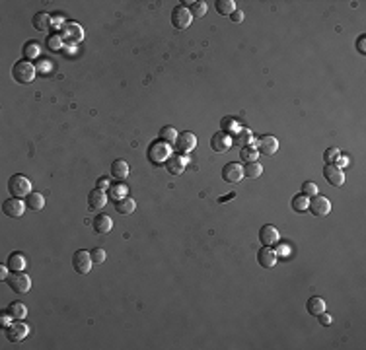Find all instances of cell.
<instances>
[{
	"instance_id": "1",
	"label": "cell",
	"mask_w": 366,
	"mask_h": 350,
	"mask_svg": "<svg viewBox=\"0 0 366 350\" xmlns=\"http://www.w3.org/2000/svg\"><path fill=\"white\" fill-rule=\"evenodd\" d=\"M37 74V66L31 64V60H18L14 66H12V78L18 82V84H31L33 78Z\"/></svg>"
},
{
	"instance_id": "2",
	"label": "cell",
	"mask_w": 366,
	"mask_h": 350,
	"mask_svg": "<svg viewBox=\"0 0 366 350\" xmlns=\"http://www.w3.org/2000/svg\"><path fill=\"white\" fill-rule=\"evenodd\" d=\"M146 156L152 164H166L170 158H172V148L168 142H162V140H156L148 146L146 150Z\"/></svg>"
},
{
	"instance_id": "3",
	"label": "cell",
	"mask_w": 366,
	"mask_h": 350,
	"mask_svg": "<svg viewBox=\"0 0 366 350\" xmlns=\"http://www.w3.org/2000/svg\"><path fill=\"white\" fill-rule=\"evenodd\" d=\"M8 191H10L12 196H16V198H23V196H27V194L31 193V181L21 174L12 175L10 181H8Z\"/></svg>"
},
{
	"instance_id": "4",
	"label": "cell",
	"mask_w": 366,
	"mask_h": 350,
	"mask_svg": "<svg viewBox=\"0 0 366 350\" xmlns=\"http://www.w3.org/2000/svg\"><path fill=\"white\" fill-rule=\"evenodd\" d=\"M92 265H94V261H92L90 251L80 249V251L74 253V257H72V269H74L78 274H88V272L92 271Z\"/></svg>"
},
{
	"instance_id": "5",
	"label": "cell",
	"mask_w": 366,
	"mask_h": 350,
	"mask_svg": "<svg viewBox=\"0 0 366 350\" xmlns=\"http://www.w3.org/2000/svg\"><path fill=\"white\" fill-rule=\"evenodd\" d=\"M8 286L16 294H27L31 288V278L25 272H12V276L8 278Z\"/></svg>"
},
{
	"instance_id": "6",
	"label": "cell",
	"mask_w": 366,
	"mask_h": 350,
	"mask_svg": "<svg viewBox=\"0 0 366 350\" xmlns=\"http://www.w3.org/2000/svg\"><path fill=\"white\" fill-rule=\"evenodd\" d=\"M191 21H193V16H191L189 8H185L183 4L176 6L172 10V23H174L176 29H187L191 25Z\"/></svg>"
},
{
	"instance_id": "7",
	"label": "cell",
	"mask_w": 366,
	"mask_h": 350,
	"mask_svg": "<svg viewBox=\"0 0 366 350\" xmlns=\"http://www.w3.org/2000/svg\"><path fill=\"white\" fill-rule=\"evenodd\" d=\"M308 210H310L314 216L324 218V216H327V214L331 212V202H329V198L316 194V196L310 198V206H308Z\"/></svg>"
},
{
	"instance_id": "8",
	"label": "cell",
	"mask_w": 366,
	"mask_h": 350,
	"mask_svg": "<svg viewBox=\"0 0 366 350\" xmlns=\"http://www.w3.org/2000/svg\"><path fill=\"white\" fill-rule=\"evenodd\" d=\"M25 206H27V204L21 202V198L12 196V198L4 200V204H2V212H4L8 218H21L23 212H25Z\"/></svg>"
},
{
	"instance_id": "9",
	"label": "cell",
	"mask_w": 366,
	"mask_h": 350,
	"mask_svg": "<svg viewBox=\"0 0 366 350\" xmlns=\"http://www.w3.org/2000/svg\"><path fill=\"white\" fill-rule=\"evenodd\" d=\"M27 335H29V327H27L21 319H18V321L12 323L10 327H6V339H8L10 343H20V341H23Z\"/></svg>"
},
{
	"instance_id": "10",
	"label": "cell",
	"mask_w": 366,
	"mask_h": 350,
	"mask_svg": "<svg viewBox=\"0 0 366 350\" xmlns=\"http://www.w3.org/2000/svg\"><path fill=\"white\" fill-rule=\"evenodd\" d=\"M324 177H325V181H327L331 187H341V185L345 183V174H343V170H341L339 166H335V164H327V166L324 168Z\"/></svg>"
},
{
	"instance_id": "11",
	"label": "cell",
	"mask_w": 366,
	"mask_h": 350,
	"mask_svg": "<svg viewBox=\"0 0 366 350\" xmlns=\"http://www.w3.org/2000/svg\"><path fill=\"white\" fill-rule=\"evenodd\" d=\"M61 39L66 41V43H78L84 39V29L78 25V23H66L61 31Z\"/></svg>"
},
{
	"instance_id": "12",
	"label": "cell",
	"mask_w": 366,
	"mask_h": 350,
	"mask_svg": "<svg viewBox=\"0 0 366 350\" xmlns=\"http://www.w3.org/2000/svg\"><path fill=\"white\" fill-rule=\"evenodd\" d=\"M176 150L180 152V154H189L195 146H197V136L193 135V133H182V135H178V138H176Z\"/></svg>"
},
{
	"instance_id": "13",
	"label": "cell",
	"mask_w": 366,
	"mask_h": 350,
	"mask_svg": "<svg viewBox=\"0 0 366 350\" xmlns=\"http://www.w3.org/2000/svg\"><path fill=\"white\" fill-rule=\"evenodd\" d=\"M279 239H281V233H279V230H277L275 226L265 224V226L259 230V241L263 243V247H271V245L279 243Z\"/></svg>"
},
{
	"instance_id": "14",
	"label": "cell",
	"mask_w": 366,
	"mask_h": 350,
	"mask_svg": "<svg viewBox=\"0 0 366 350\" xmlns=\"http://www.w3.org/2000/svg\"><path fill=\"white\" fill-rule=\"evenodd\" d=\"M232 146H234V144H232V136L224 135L222 131H220V133H214L212 138H210V148H212L214 152H218V154L228 152Z\"/></svg>"
},
{
	"instance_id": "15",
	"label": "cell",
	"mask_w": 366,
	"mask_h": 350,
	"mask_svg": "<svg viewBox=\"0 0 366 350\" xmlns=\"http://www.w3.org/2000/svg\"><path fill=\"white\" fill-rule=\"evenodd\" d=\"M222 179L226 183H238V181H242L244 179V168L240 164H236V162L226 164L222 168Z\"/></svg>"
},
{
	"instance_id": "16",
	"label": "cell",
	"mask_w": 366,
	"mask_h": 350,
	"mask_svg": "<svg viewBox=\"0 0 366 350\" xmlns=\"http://www.w3.org/2000/svg\"><path fill=\"white\" fill-rule=\"evenodd\" d=\"M257 152H261L263 156H275L279 150V140L275 136H261L259 142L255 144Z\"/></svg>"
},
{
	"instance_id": "17",
	"label": "cell",
	"mask_w": 366,
	"mask_h": 350,
	"mask_svg": "<svg viewBox=\"0 0 366 350\" xmlns=\"http://www.w3.org/2000/svg\"><path fill=\"white\" fill-rule=\"evenodd\" d=\"M279 261V255L277 251H273L271 247H261L259 253H257V263L263 267V269H273Z\"/></svg>"
},
{
	"instance_id": "18",
	"label": "cell",
	"mask_w": 366,
	"mask_h": 350,
	"mask_svg": "<svg viewBox=\"0 0 366 350\" xmlns=\"http://www.w3.org/2000/svg\"><path fill=\"white\" fill-rule=\"evenodd\" d=\"M107 194H105V191H102V189H94V191H90V194H88V206L92 208V210H100V208H103L105 204H107Z\"/></svg>"
},
{
	"instance_id": "19",
	"label": "cell",
	"mask_w": 366,
	"mask_h": 350,
	"mask_svg": "<svg viewBox=\"0 0 366 350\" xmlns=\"http://www.w3.org/2000/svg\"><path fill=\"white\" fill-rule=\"evenodd\" d=\"M92 226H94V232H96V233L105 235V233L111 232V228H113V220H111L107 214H98V216L94 218Z\"/></svg>"
},
{
	"instance_id": "20",
	"label": "cell",
	"mask_w": 366,
	"mask_h": 350,
	"mask_svg": "<svg viewBox=\"0 0 366 350\" xmlns=\"http://www.w3.org/2000/svg\"><path fill=\"white\" fill-rule=\"evenodd\" d=\"M232 144H236V146H240V148H244V146H251V144H253V135H251V131L240 127V129L232 135Z\"/></svg>"
},
{
	"instance_id": "21",
	"label": "cell",
	"mask_w": 366,
	"mask_h": 350,
	"mask_svg": "<svg viewBox=\"0 0 366 350\" xmlns=\"http://www.w3.org/2000/svg\"><path fill=\"white\" fill-rule=\"evenodd\" d=\"M187 162H189L187 156H172L166 162V168H168V172L172 175H183L185 168H187Z\"/></svg>"
},
{
	"instance_id": "22",
	"label": "cell",
	"mask_w": 366,
	"mask_h": 350,
	"mask_svg": "<svg viewBox=\"0 0 366 350\" xmlns=\"http://www.w3.org/2000/svg\"><path fill=\"white\" fill-rule=\"evenodd\" d=\"M25 204H27L29 210L39 212V210H43V206H45V198H43L41 193H33V191H31V193L25 196Z\"/></svg>"
},
{
	"instance_id": "23",
	"label": "cell",
	"mask_w": 366,
	"mask_h": 350,
	"mask_svg": "<svg viewBox=\"0 0 366 350\" xmlns=\"http://www.w3.org/2000/svg\"><path fill=\"white\" fill-rule=\"evenodd\" d=\"M135 208H137V202H135L131 196H125V198H121V200L115 202V210H117L121 216H129V214H133Z\"/></svg>"
},
{
	"instance_id": "24",
	"label": "cell",
	"mask_w": 366,
	"mask_h": 350,
	"mask_svg": "<svg viewBox=\"0 0 366 350\" xmlns=\"http://www.w3.org/2000/svg\"><path fill=\"white\" fill-rule=\"evenodd\" d=\"M8 269L12 272H23V269H25V257L21 253H12L8 257Z\"/></svg>"
},
{
	"instance_id": "25",
	"label": "cell",
	"mask_w": 366,
	"mask_h": 350,
	"mask_svg": "<svg viewBox=\"0 0 366 350\" xmlns=\"http://www.w3.org/2000/svg\"><path fill=\"white\" fill-rule=\"evenodd\" d=\"M306 310H308L310 315H316V317H318L320 313L325 311V302H324V298H318V296L310 298L308 304H306Z\"/></svg>"
},
{
	"instance_id": "26",
	"label": "cell",
	"mask_w": 366,
	"mask_h": 350,
	"mask_svg": "<svg viewBox=\"0 0 366 350\" xmlns=\"http://www.w3.org/2000/svg\"><path fill=\"white\" fill-rule=\"evenodd\" d=\"M111 175L115 179H125L129 177V164L125 160H113L111 164Z\"/></svg>"
},
{
	"instance_id": "27",
	"label": "cell",
	"mask_w": 366,
	"mask_h": 350,
	"mask_svg": "<svg viewBox=\"0 0 366 350\" xmlns=\"http://www.w3.org/2000/svg\"><path fill=\"white\" fill-rule=\"evenodd\" d=\"M33 27H35L37 31H47V29L51 27V16L45 14V12H37V14L33 16Z\"/></svg>"
},
{
	"instance_id": "28",
	"label": "cell",
	"mask_w": 366,
	"mask_h": 350,
	"mask_svg": "<svg viewBox=\"0 0 366 350\" xmlns=\"http://www.w3.org/2000/svg\"><path fill=\"white\" fill-rule=\"evenodd\" d=\"M6 313H10L14 319H25L27 317V308L21 302H12L6 310Z\"/></svg>"
},
{
	"instance_id": "29",
	"label": "cell",
	"mask_w": 366,
	"mask_h": 350,
	"mask_svg": "<svg viewBox=\"0 0 366 350\" xmlns=\"http://www.w3.org/2000/svg\"><path fill=\"white\" fill-rule=\"evenodd\" d=\"M238 8H236V2L234 0H216V12L220 14V16H232L234 12H236Z\"/></svg>"
},
{
	"instance_id": "30",
	"label": "cell",
	"mask_w": 366,
	"mask_h": 350,
	"mask_svg": "<svg viewBox=\"0 0 366 350\" xmlns=\"http://www.w3.org/2000/svg\"><path fill=\"white\" fill-rule=\"evenodd\" d=\"M263 174V166L259 162H247L245 168H244V175L249 177V179H257Z\"/></svg>"
},
{
	"instance_id": "31",
	"label": "cell",
	"mask_w": 366,
	"mask_h": 350,
	"mask_svg": "<svg viewBox=\"0 0 366 350\" xmlns=\"http://www.w3.org/2000/svg\"><path fill=\"white\" fill-rule=\"evenodd\" d=\"M39 53H41L39 43H35V41H27V43L23 45V57H25V60L37 58V57H39Z\"/></svg>"
},
{
	"instance_id": "32",
	"label": "cell",
	"mask_w": 366,
	"mask_h": 350,
	"mask_svg": "<svg viewBox=\"0 0 366 350\" xmlns=\"http://www.w3.org/2000/svg\"><path fill=\"white\" fill-rule=\"evenodd\" d=\"M257 156H259V152H257V148H255L253 144H251V146L240 148V160H244L245 164H247V162H255Z\"/></svg>"
},
{
	"instance_id": "33",
	"label": "cell",
	"mask_w": 366,
	"mask_h": 350,
	"mask_svg": "<svg viewBox=\"0 0 366 350\" xmlns=\"http://www.w3.org/2000/svg\"><path fill=\"white\" fill-rule=\"evenodd\" d=\"M176 138H178V131L174 129V127H162L160 129V140L162 142H168V144H174L176 142Z\"/></svg>"
},
{
	"instance_id": "34",
	"label": "cell",
	"mask_w": 366,
	"mask_h": 350,
	"mask_svg": "<svg viewBox=\"0 0 366 350\" xmlns=\"http://www.w3.org/2000/svg\"><path fill=\"white\" fill-rule=\"evenodd\" d=\"M308 206H310V198L304 196L302 193L292 198V208H294L296 212H308Z\"/></svg>"
},
{
	"instance_id": "35",
	"label": "cell",
	"mask_w": 366,
	"mask_h": 350,
	"mask_svg": "<svg viewBox=\"0 0 366 350\" xmlns=\"http://www.w3.org/2000/svg\"><path fill=\"white\" fill-rule=\"evenodd\" d=\"M45 43H47V49H49V51L59 53V51L62 49V43H64V41L61 39V35H59V33H53V35H49V37H47V41H45Z\"/></svg>"
},
{
	"instance_id": "36",
	"label": "cell",
	"mask_w": 366,
	"mask_h": 350,
	"mask_svg": "<svg viewBox=\"0 0 366 350\" xmlns=\"http://www.w3.org/2000/svg\"><path fill=\"white\" fill-rule=\"evenodd\" d=\"M220 129H222V133H224V135H228V136H230V135H234V133H236L240 127H238L236 119H232V117H224V119H222V123H220Z\"/></svg>"
},
{
	"instance_id": "37",
	"label": "cell",
	"mask_w": 366,
	"mask_h": 350,
	"mask_svg": "<svg viewBox=\"0 0 366 350\" xmlns=\"http://www.w3.org/2000/svg\"><path fill=\"white\" fill-rule=\"evenodd\" d=\"M127 191H129V189H127L125 185H111V187H109V198H113V200L117 202V200H121V198L127 196Z\"/></svg>"
},
{
	"instance_id": "38",
	"label": "cell",
	"mask_w": 366,
	"mask_h": 350,
	"mask_svg": "<svg viewBox=\"0 0 366 350\" xmlns=\"http://www.w3.org/2000/svg\"><path fill=\"white\" fill-rule=\"evenodd\" d=\"M206 10H208V6H206V2H203V0L193 2L191 8H189V12H191L193 18H203V16L206 14Z\"/></svg>"
},
{
	"instance_id": "39",
	"label": "cell",
	"mask_w": 366,
	"mask_h": 350,
	"mask_svg": "<svg viewBox=\"0 0 366 350\" xmlns=\"http://www.w3.org/2000/svg\"><path fill=\"white\" fill-rule=\"evenodd\" d=\"M302 194L304 196H308V198H312V196H316L318 194V185L314 183V181H306V183H302Z\"/></svg>"
},
{
	"instance_id": "40",
	"label": "cell",
	"mask_w": 366,
	"mask_h": 350,
	"mask_svg": "<svg viewBox=\"0 0 366 350\" xmlns=\"http://www.w3.org/2000/svg\"><path fill=\"white\" fill-rule=\"evenodd\" d=\"M339 156H341V150H339V148H327V150L324 152V162H325V164H333Z\"/></svg>"
},
{
	"instance_id": "41",
	"label": "cell",
	"mask_w": 366,
	"mask_h": 350,
	"mask_svg": "<svg viewBox=\"0 0 366 350\" xmlns=\"http://www.w3.org/2000/svg\"><path fill=\"white\" fill-rule=\"evenodd\" d=\"M90 255H92V261H94L96 265H102V263L105 261V257H107L105 249H102V247H96V249H92V251H90Z\"/></svg>"
},
{
	"instance_id": "42",
	"label": "cell",
	"mask_w": 366,
	"mask_h": 350,
	"mask_svg": "<svg viewBox=\"0 0 366 350\" xmlns=\"http://www.w3.org/2000/svg\"><path fill=\"white\" fill-rule=\"evenodd\" d=\"M51 25H53L55 29H61V31H62V27H64L66 23L62 21V18H61V16H53V18H51Z\"/></svg>"
},
{
	"instance_id": "43",
	"label": "cell",
	"mask_w": 366,
	"mask_h": 350,
	"mask_svg": "<svg viewBox=\"0 0 366 350\" xmlns=\"http://www.w3.org/2000/svg\"><path fill=\"white\" fill-rule=\"evenodd\" d=\"M357 49H359V53L361 55H366V35L363 33L359 39H357Z\"/></svg>"
},
{
	"instance_id": "44",
	"label": "cell",
	"mask_w": 366,
	"mask_h": 350,
	"mask_svg": "<svg viewBox=\"0 0 366 350\" xmlns=\"http://www.w3.org/2000/svg\"><path fill=\"white\" fill-rule=\"evenodd\" d=\"M96 187H98V189H102V191H105V189H109L111 185H109V179H107V177H100V179H98V183H96Z\"/></svg>"
},
{
	"instance_id": "45",
	"label": "cell",
	"mask_w": 366,
	"mask_h": 350,
	"mask_svg": "<svg viewBox=\"0 0 366 350\" xmlns=\"http://www.w3.org/2000/svg\"><path fill=\"white\" fill-rule=\"evenodd\" d=\"M12 319H14V317H12L10 313H4V315L0 317V327H4V329L10 327V325H12Z\"/></svg>"
},
{
	"instance_id": "46",
	"label": "cell",
	"mask_w": 366,
	"mask_h": 350,
	"mask_svg": "<svg viewBox=\"0 0 366 350\" xmlns=\"http://www.w3.org/2000/svg\"><path fill=\"white\" fill-rule=\"evenodd\" d=\"M230 19H232L234 23H240V21L244 19V12H242V10H236V12L230 16Z\"/></svg>"
},
{
	"instance_id": "47",
	"label": "cell",
	"mask_w": 366,
	"mask_h": 350,
	"mask_svg": "<svg viewBox=\"0 0 366 350\" xmlns=\"http://www.w3.org/2000/svg\"><path fill=\"white\" fill-rule=\"evenodd\" d=\"M37 66H39V68H37L39 72H49V70H51V62H49V60H43V62H39Z\"/></svg>"
},
{
	"instance_id": "48",
	"label": "cell",
	"mask_w": 366,
	"mask_h": 350,
	"mask_svg": "<svg viewBox=\"0 0 366 350\" xmlns=\"http://www.w3.org/2000/svg\"><path fill=\"white\" fill-rule=\"evenodd\" d=\"M318 319H320V323H322V325H329V323H331V317H329L325 311H324V313H320V315H318Z\"/></svg>"
},
{
	"instance_id": "49",
	"label": "cell",
	"mask_w": 366,
	"mask_h": 350,
	"mask_svg": "<svg viewBox=\"0 0 366 350\" xmlns=\"http://www.w3.org/2000/svg\"><path fill=\"white\" fill-rule=\"evenodd\" d=\"M8 272H12V271L8 269V265H2V267H0V280H6V278H8Z\"/></svg>"
},
{
	"instance_id": "50",
	"label": "cell",
	"mask_w": 366,
	"mask_h": 350,
	"mask_svg": "<svg viewBox=\"0 0 366 350\" xmlns=\"http://www.w3.org/2000/svg\"><path fill=\"white\" fill-rule=\"evenodd\" d=\"M236 196V193H230V194H226V196H220L218 198V202H224V200H230V198H234Z\"/></svg>"
},
{
	"instance_id": "51",
	"label": "cell",
	"mask_w": 366,
	"mask_h": 350,
	"mask_svg": "<svg viewBox=\"0 0 366 350\" xmlns=\"http://www.w3.org/2000/svg\"><path fill=\"white\" fill-rule=\"evenodd\" d=\"M64 51H66L68 55H72V53L76 51V47H74V45H66V49H64Z\"/></svg>"
}]
</instances>
